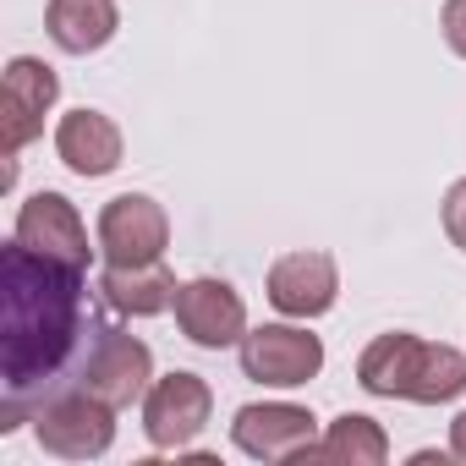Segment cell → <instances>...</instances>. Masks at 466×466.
Instances as JSON below:
<instances>
[{
  "instance_id": "1",
  "label": "cell",
  "mask_w": 466,
  "mask_h": 466,
  "mask_svg": "<svg viewBox=\"0 0 466 466\" xmlns=\"http://www.w3.org/2000/svg\"><path fill=\"white\" fill-rule=\"evenodd\" d=\"M88 324V280L83 269L45 258L12 237L0 253V433H12L28 411H39L45 384L72 362Z\"/></svg>"
},
{
  "instance_id": "2",
  "label": "cell",
  "mask_w": 466,
  "mask_h": 466,
  "mask_svg": "<svg viewBox=\"0 0 466 466\" xmlns=\"http://www.w3.org/2000/svg\"><path fill=\"white\" fill-rule=\"evenodd\" d=\"M357 384L368 395H384V400L439 406V400H455L466 390V357L455 346H439V340L390 329V335H379L357 357Z\"/></svg>"
},
{
  "instance_id": "3",
  "label": "cell",
  "mask_w": 466,
  "mask_h": 466,
  "mask_svg": "<svg viewBox=\"0 0 466 466\" xmlns=\"http://www.w3.org/2000/svg\"><path fill=\"white\" fill-rule=\"evenodd\" d=\"M34 433H39V444H45L50 455H61V461H94V455H105L110 439H116V406L99 400L94 390L72 384V390L39 400Z\"/></svg>"
},
{
  "instance_id": "4",
  "label": "cell",
  "mask_w": 466,
  "mask_h": 466,
  "mask_svg": "<svg viewBox=\"0 0 466 466\" xmlns=\"http://www.w3.org/2000/svg\"><path fill=\"white\" fill-rule=\"evenodd\" d=\"M77 384L94 390L99 400H110L121 411V406H132V400L148 395V384H154V351L137 335L105 324V329H94V346H88V357L77 368Z\"/></svg>"
},
{
  "instance_id": "5",
  "label": "cell",
  "mask_w": 466,
  "mask_h": 466,
  "mask_svg": "<svg viewBox=\"0 0 466 466\" xmlns=\"http://www.w3.org/2000/svg\"><path fill=\"white\" fill-rule=\"evenodd\" d=\"M165 242H170V219H165V208L148 192H121V198L105 203V214H99V253H105V264H116V269L159 264Z\"/></svg>"
},
{
  "instance_id": "6",
  "label": "cell",
  "mask_w": 466,
  "mask_h": 466,
  "mask_svg": "<svg viewBox=\"0 0 466 466\" xmlns=\"http://www.w3.org/2000/svg\"><path fill=\"white\" fill-rule=\"evenodd\" d=\"M208 411H214V395L198 373H165L148 384L143 395V433L154 450H187L203 428H208Z\"/></svg>"
},
{
  "instance_id": "7",
  "label": "cell",
  "mask_w": 466,
  "mask_h": 466,
  "mask_svg": "<svg viewBox=\"0 0 466 466\" xmlns=\"http://www.w3.org/2000/svg\"><path fill=\"white\" fill-rule=\"evenodd\" d=\"M324 368V340L297 329V324H264L242 335V373L275 390H297L308 379H319Z\"/></svg>"
},
{
  "instance_id": "8",
  "label": "cell",
  "mask_w": 466,
  "mask_h": 466,
  "mask_svg": "<svg viewBox=\"0 0 466 466\" xmlns=\"http://www.w3.org/2000/svg\"><path fill=\"white\" fill-rule=\"evenodd\" d=\"M313 433H319L313 411H308V406H291V400L242 406L237 422H230V439H237V450L253 455V461H308V450L319 444Z\"/></svg>"
},
{
  "instance_id": "9",
  "label": "cell",
  "mask_w": 466,
  "mask_h": 466,
  "mask_svg": "<svg viewBox=\"0 0 466 466\" xmlns=\"http://www.w3.org/2000/svg\"><path fill=\"white\" fill-rule=\"evenodd\" d=\"M176 324H181V335H187L192 346L225 351V346H242V335H248V308H242V297L230 291L225 280L203 275V280H187V286L176 291Z\"/></svg>"
},
{
  "instance_id": "10",
  "label": "cell",
  "mask_w": 466,
  "mask_h": 466,
  "mask_svg": "<svg viewBox=\"0 0 466 466\" xmlns=\"http://www.w3.org/2000/svg\"><path fill=\"white\" fill-rule=\"evenodd\" d=\"M61 94V77L34 61V56H17L6 61V83H0V132H6V154H23L39 132H45V116Z\"/></svg>"
},
{
  "instance_id": "11",
  "label": "cell",
  "mask_w": 466,
  "mask_h": 466,
  "mask_svg": "<svg viewBox=\"0 0 466 466\" xmlns=\"http://www.w3.org/2000/svg\"><path fill=\"white\" fill-rule=\"evenodd\" d=\"M12 237H17L23 248L45 253V258L72 264V269H88V258H94L88 230H83L72 198H61V192H34V198L17 208V230H12Z\"/></svg>"
},
{
  "instance_id": "12",
  "label": "cell",
  "mask_w": 466,
  "mask_h": 466,
  "mask_svg": "<svg viewBox=\"0 0 466 466\" xmlns=\"http://www.w3.org/2000/svg\"><path fill=\"white\" fill-rule=\"evenodd\" d=\"M340 297V269L329 253H286L269 269V302L286 319H319Z\"/></svg>"
},
{
  "instance_id": "13",
  "label": "cell",
  "mask_w": 466,
  "mask_h": 466,
  "mask_svg": "<svg viewBox=\"0 0 466 466\" xmlns=\"http://www.w3.org/2000/svg\"><path fill=\"white\" fill-rule=\"evenodd\" d=\"M56 154L77 176H110L121 165V127L105 110H72L56 127Z\"/></svg>"
},
{
  "instance_id": "14",
  "label": "cell",
  "mask_w": 466,
  "mask_h": 466,
  "mask_svg": "<svg viewBox=\"0 0 466 466\" xmlns=\"http://www.w3.org/2000/svg\"><path fill=\"white\" fill-rule=\"evenodd\" d=\"M45 28L66 56H88V50H105L116 39L121 12H116V0H50Z\"/></svg>"
},
{
  "instance_id": "15",
  "label": "cell",
  "mask_w": 466,
  "mask_h": 466,
  "mask_svg": "<svg viewBox=\"0 0 466 466\" xmlns=\"http://www.w3.org/2000/svg\"><path fill=\"white\" fill-rule=\"evenodd\" d=\"M99 291H105V302L116 308V313H127V319H154V313H165V308H176V275L165 269V264H132V269H105L99 275Z\"/></svg>"
},
{
  "instance_id": "16",
  "label": "cell",
  "mask_w": 466,
  "mask_h": 466,
  "mask_svg": "<svg viewBox=\"0 0 466 466\" xmlns=\"http://www.w3.org/2000/svg\"><path fill=\"white\" fill-rule=\"evenodd\" d=\"M308 461H335V466H379V461H390V439H384V428H379L373 417L346 411V417H335V422H329V433L308 450Z\"/></svg>"
},
{
  "instance_id": "17",
  "label": "cell",
  "mask_w": 466,
  "mask_h": 466,
  "mask_svg": "<svg viewBox=\"0 0 466 466\" xmlns=\"http://www.w3.org/2000/svg\"><path fill=\"white\" fill-rule=\"evenodd\" d=\"M444 230H450V242L466 253V181H455L444 192Z\"/></svg>"
},
{
  "instance_id": "18",
  "label": "cell",
  "mask_w": 466,
  "mask_h": 466,
  "mask_svg": "<svg viewBox=\"0 0 466 466\" xmlns=\"http://www.w3.org/2000/svg\"><path fill=\"white\" fill-rule=\"evenodd\" d=\"M444 39L466 61V0H444Z\"/></svg>"
},
{
  "instance_id": "19",
  "label": "cell",
  "mask_w": 466,
  "mask_h": 466,
  "mask_svg": "<svg viewBox=\"0 0 466 466\" xmlns=\"http://www.w3.org/2000/svg\"><path fill=\"white\" fill-rule=\"evenodd\" d=\"M450 450H455V455L466 461V411H461V417L450 422Z\"/></svg>"
}]
</instances>
